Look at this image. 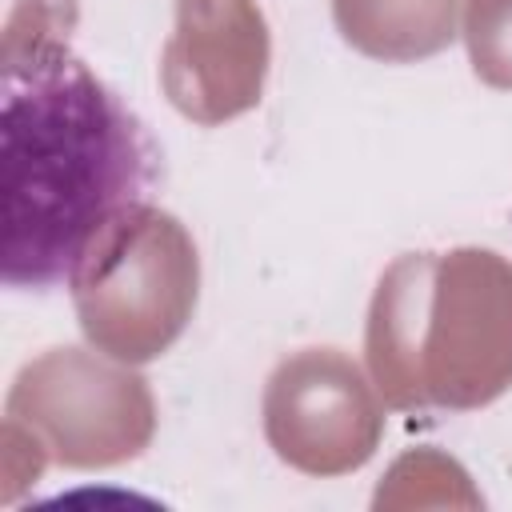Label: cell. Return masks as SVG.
Returning <instances> with one entry per match:
<instances>
[{"mask_svg": "<svg viewBox=\"0 0 512 512\" xmlns=\"http://www.w3.org/2000/svg\"><path fill=\"white\" fill-rule=\"evenodd\" d=\"M156 144L140 116L68 44L36 40L0 84V276L56 292L144 212Z\"/></svg>", "mask_w": 512, "mask_h": 512, "instance_id": "cell-1", "label": "cell"}]
</instances>
